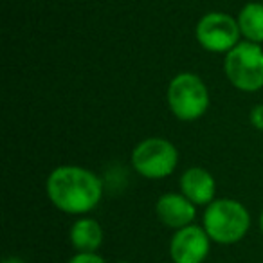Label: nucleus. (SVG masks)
I'll list each match as a JSON object with an SVG mask.
<instances>
[{
	"instance_id": "f257e3e1",
	"label": "nucleus",
	"mask_w": 263,
	"mask_h": 263,
	"mask_svg": "<svg viewBox=\"0 0 263 263\" xmlns=\"http://www.w3.org/2000/svg\"><path fill=\"white\" fill-rule=\"evenodd\" d=\"M47 197L54 208L69 215H85L98 208L103 197L101 179L81 166H58L47 177Z\"/></svg>"
},
{
	"instance_id": "f03ea898",
	"label": "nucleus",
	"mask_w": 263,
	"mask_h": 263,
	"mask_svg": "<svg viewBox=\"0 0 263 263\" xmlns=\"http://www.w3.org/2000/svg\"><path fill=\"white\" fill-rule=\"evenodd\" d=\"M249 227H251V215L238 200L216 198L204 211V229L216 243H236L247 234Z\"/></svg>"
},
{
	"instance_id": "7ed1b4c3",
	"label": "nucleus",
	"mask_w": 263,
	"mask_h": 263,
	"mask_svg": "<svg viewBox=\"0 0 263 263\" xmlns=\"http://www.w3.org/2000/svg\"><path fill=\"white\" fill-rule=\"evenodd\" d=\"M172 114L180 121L200 119L209 106V92L202 78L193 72H180L170 81L166 92Z\"/></svg>"
},
{
	"instance_id": "20e7f679",
	"label": "nucleus",
	"mask_w": 263,
	"mask_h": 263,
	"mask_svg": "<svg viewBox=\"0 0 263 263\" xmlns=\"http://www.w3.org/2000/svg\"><path fill=\"white\" fill-rule=\"evenodd\" d=\"M223 72L234 88L256 92L263 87V49L252 42H240L223 60Z\"/></svg>"
},
{
	"instance_id": "39448f33",
	"label": "nucleus",
	"mask_w": 263,
	"mask_h": 263,
	"mask_svg": "<svg viewBox=\"0 0 263 263\" xmlns=\"http://www.w3.org/2000/svg\"><path fill=\"white\" fill-rule=\"evenodd\" d=\"M179 162V152L164 137L144 139L132 152V166L144 179H164L172 175Z\"/></svg>"
},
{
	"instance_id": "423d86ee",
	"label": "nucleus",
	"mask_w": 263,
	"mask_h": 263,
	"mask_svg": "<svg viewBox=\"0 0 263 263\" xmlns=\"http://www.w3.org/2000/svg\"><path fill=\"white\" fill-rule=\"evenodd\" d=\"M197 42L209 52H229L240 44V26L238 20L222 11L205 13L195 29Z\"/></svg>"
},
{
	"instance_id": "0eeeda50",
	"label": "nucleus",
	"mask_w": 263,
	"mask_h": 263,
	"mask_svg": "<svg viewBox=\"0 0 263 263\" xmlns=\"http://www.w3.org/2000/svg\"><path fill=\"white\" fill-rule=\"evenodd\" d=\"M209 241L204 227L187 226L179 229L170 241V256L173 263H202L209 254Z\"/></svg>"
},
{
	"instance_id": "6e6552de",
	"label": "nucleus",
	"mask_w": 263,
	"mask_h": 263,
	"mask_svg": "<svg viewBox=\"0 0 263 263\" xmlns=\"http://www.w3.org/2000/svg\"><path fill=\"white\" fill-rule=\"evenodd\" d=\"M155 213L166 227L179 231L191 226L197 216V208L182 193H166L155 204Z\"/></svg>"
},
{
	"instance_id": "1a4fd4ad",
	"label": "nucleus",
	"mask_w": 263,
	"mask_h": 263,
	"mask_svg": "<svg viewBox=\"0 0 263 263\" xmlns=\"http://www.w3.org/2000/svg\"><path fill=\"white\" fill-rule=\"evenodd\" d=\"M180 193L195 205H209L215 200L216 182L208 170L195 166L180 177Z\"/></svg>"
},
{
	"instance_id": "9d476101",
	"label": "nucleus",
	"mask_w": 263,
	"mask_h": 263,
	"mask_svg": "<svg viewBox=\"0 0 263 263\" xmlns=\"http://www.w3.org/2000/svg\"><path fill=\"white\" fill-rule=\"evenodd\" d=\"M70 243L80 252H96L103 243V229L94 218H80L70 227Z\"/></svg>"
},
{
	"instance_id": "9b49d317",
	"label": "nucleus",
	"mask_w": 263,
	"mask_h": 263,
	"mask_svg": "<svg viewBox=\"0 0 263 263\" xmlns=\"http://www.w3.org/2000/svg\"><path fill=\"white\" fill-rule=\"evenodd\" d=\"M238 26H240L241 36L252 44L263 42V4L259 2H249L241 8L238 15Z\"/></svg>"
},
{
	"instance_id": "f8f14e48",
	"label": "nucleus",
	"mask_w": 263,
	"mask_h": 263,
	"mask_svg": "<svg viewBox=\"0 0 263 263\" xmlns=\"http://www.w3.org/2000/svg\"><path fill=\"white\" fill-rule=\"evenodd\" d=\"M69 263H105V259L96 252H78L69 259Z\"/></svg>"
},
{
	"instance_id": "ddd939ff",
	"label": "nucleus",
	"mask_w": 263,
	"mask_h": 263,
	"mask_svg": "<svg viewBox=\"0 0 263 263\" xmlns=\"http://www.w3.org/2000/svg\"><path fill=\"white\" fill-rule=\"evenodd\" d=\"M249 119H251V124L256 130H263V105H256L251 110V117Z\"/></svg>"
},
{
	"instance_id": "4468645a",
	"label": "nucleus",
	"mask_w": 263,
	"mask_h": 263,
	"mask_svg": "<svg viewBox=\"0 0 263 263\" xmlns=\"http://www.w3.org/2000/svg\"><path fill=\"white\" fill-rule=\"evenodd\" d=\"M2 263H26L24 259H20V258H16V256H9V258H6Z\"/></svg>"
},
{
	"instance_id": "2eb2a0df",
	"label": "nucleus",
	"mask_w": 263,
	"mask_h": 263,
	"mask_svg": "<svg viewBox=\"0 0 263 263\" xmlns=\"http://www.w3.org/2000/svg\"><path fill=\"white\" fill-rule=\"evenodd\" d=\"M259 227H261V231H263V211H261V216H259Z\"/></svg>"
},
{
	"instance_id": "dca6fc26",
	"label": "nucleus",
	"mask_w": 263,
	"mask_h": 263,
	"mask_svg": "<svg viewBox=\"0 0 263 263\" xmlns=\"http://www.w3.org/2000/svg\"><path fill=\"white\" fill-rule=\"evenodd\" d=\"M119 263H128V261H119Z\"/></svg>"
}]
</instances>
